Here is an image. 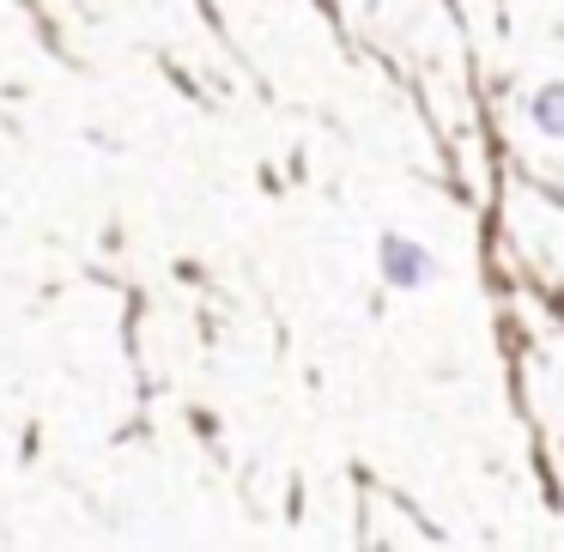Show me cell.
<instances>
[{"instance_id":"7a4b0ae2","label":"cell","mask_w":564,"mask_h":552,"mask_svg":"<svg viewBox=\"0 0 564 552\" xmlns=\"http://www.w3.org/2000/svg\"><path fill=\"white\" fill-rule=\"evenodd\" d=\"M528 116H534L540 134L564 140V86H540V91H534V104H528Z\"/></svg>"},{"instance_id":"6da1fadb","label":"cell","mask_w":564,"mask_h":552,"mask_svg":"<svg viewBox=\"0 0 564 552\" xmlns=\"http://www.w3.org/2000/svg\"><path fill=\"white\" fill-rule=\"evenodd\" d=\"M431 273H437V261L425 256V243H413V237H382V280L389 285L419 292V285H431Z\"/></svg>"}]
</instances>
